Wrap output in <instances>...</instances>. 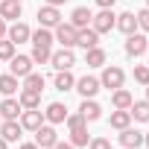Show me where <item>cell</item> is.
I'll use <instances>...</instances> for the list:
<instances>
[{"label":"cell","mask_w":149,"mask_h":149,"mask_svg":"<svg viewBox=\"0 0 149 149\" xmlns=\"http://www.w3.org/2000/svg\"><path fill=\"white\" fill-rule=\"evenodd\" d=\"M123 82H126V73H123L117 64H108V67L102 70V76H100V85H102V88H108V91L123 88Z\"/></svg>","instance_id":"1"},{"label":"cell","mask_w":149,"mask_h":149,"mask_svg":"<svg viewBox=\"0 0 149 149\" xmlns=\"http://www.w3.org/2000/svg\"><path fill=\"white\" fill-rule=\"evenodd\" d=\"M91 24H94V29L102 35V32H111V29H114V24H117V15H114L111 9H100V12L91 18Z\"/></svg>","instance_id":"2"},{"label":"cell","mask_w":149,"mask_h":149,"mask_svg":"<svg viewBox=\"0 0 149 149\" xmlns=\"http://www.w3.org/2000/svg\"><path fill=\"white\" fill-rule=\"evenodd\" d=\"M50 64H53L56 70H70L73 64H76V56H73L70 47H61V50H56V53L50 56Z\"/></svg>","instance_id":"3"},{"label":"cell","mask_w":149,"mask_h":149,"mask_svg":"<svg viewBox=\"0 0 149 149\" xmlns=\"http://www.w3.org/2000/svg\"><path fill=\"white\" fill-rule=\"evenodd\" d=\"M76 32H79V29L73 26V24H64V21H61V24L56 26V35H53V38H56L61 47H76Z\"/></svg>","instance_id":"4"},{"label":"cell","mask_w":149,"mask_h":149,"mask_svg":"<svg viewBox=\"0 0 149 149\" xmlns=\"http://www.w3.org/2000/svg\"><path fill=\"white\" fill-rule=\"evenodd\" d=\"M32 58L29 56H12L9 58V73H12V76H18V79H24L26 76V73H32Z\"/></svg>","instance_id":"5"},{"label":"cell","mask_w":149,"mask_h":149,"mask_svg":"<svg viewBox=\"0 0 149 149\" xmlns=\"http://www.w3.org/2000/svg\"><path fill=\"white\" fill-rule=\"evenodd\" d=\"M73 88L82 94V100H94V97H97V91H100L102 85H100V79H97V76H82V79H76V85H73Z\"/></svg>","instance_id":"6"},{"label":"cell","mask_w":149,"mask_h":149,"mask_svg":"<svg viewBox=\"0 0 149 149\" xmlns=\"http://www.w3.org/2000/svg\"><path fill=\"white\" fill-rule=\"evenodd\" d=\"M38 24L41 26H47V29H53V26H58L61 24V12H58V6H41L38 9Z\"/></svg>","instance_id":"7"},{"label":"cell","mask_w":149,"mask_h":149,"mask_svg":"<svg viewBox=\"0 0 149 149\" xmlns=\"http://www.w3.org/2000/svg\"><path fill=\"white\" fill-rule=\"evenodd\" d=\"M35 143H38V149H50V146H56V143H58V134H56V129L41 123V126L35 129Z\"/></svg>","instance_id":"8"},{"label":"cell","mask_w":149,"mask_h":149,"mask_svg":"<svg viewBox=\"0 0 149 149\" xmlns=\"http://www.w3.org/2000/svg\"><path fill=\"white\" fill-rule=\"evenodd\" d=\"M126 53H129L132 58L143 56V53H146V35H143V32H132V35H126Z\"/></svg>","instance_id":"9"},{"label":"cell","mask_w":149,"mask_h":149,"mask_svg":"<svg viewBox=\"0 0 149 149\" xmlns=\"http://www.w3.org/2000/svg\"><path fill=\"white\" fill-rule=\"evenodd\" d=\"M97 44H100V32H97L94 26H82V29L76 32V47L91 50V47H97Z\"/></svg>","instance_id":"10"},{"label":"cell","mask_w":149,"mask_h":149,"mask_svg":"<svg viewBox=\"0 0 149 149\" xmlns=\"http://www.w3.org/2000/svg\"><path fill=\"white\" fill-rule=\"evenodd\" d=\"M41 123H44V111H38V108H24V111H21V126H24V129L35 132Z\"/></svg>","instance_id":"11"},{"label":"cell","mask_w":149,"mask_h":149,"mask_svg":"<svg viewBox=\"0 0 149 149\" xmlns=\"http://www.w3.org/2000/svg\"><path fill=\"white\" fill-rule=\"evenodd\" d=\"M143 143V132H137V129H120V146L123 149H137Z\"/></svg>","instance_id":"12"},{"label":"cell","mask_w":149,"mask_h":149,"mask_svg":"<svg viewBox=\"0 0 149 149\" xmlns=\"http://www.w3.org/2000/svg\"><path fill=\"white\" fill-rule=\"evenodd\" d=\"M21 132H24L21 120H6L3 126H0V137H3L6 143H15V140H21Z\"/></svg>","instance_id":"13"},{"label":"cell","mask_w":149,"mask_h":149,"mask_svg":"<svg viewBox=\"0 0 149 149\" xmlns=\"http://www.w3.org/2000/svg\"><path fill=\"white\" fill-rule=\"evenodd\" d=\"M6 35H9V41L12 44H24V41H29V35H32V29L26 26V24H21V21H15L9 29H6Z\"/></svg>","instance_id":"14"},{"label":"cell","mask_w":149,"mask_h":149,"mask_svg":"<svg viewBox=\"0 0 149 149\" xmlns=\"http://www.w3.org/2000/svg\"><path fill=\"white\" fill-rule=\"evenodd\" d=\"M21 0H0V18L3 21H18L21 18Z\"/></svg>","instance_id":"15"},{"label":"cell","mask_w":149,"mask_h":149,"mask_svg":"<svg viewBox=\"0 0 149 149\" xmlns=\"http://www.w3.org/2000/svg\"><path fill=\"white\" fill-rule=\"evenodd\" d=\"M44 120H47L50 126L64 123V120H67V108H64L61 102H50V105H47V111H44Z\"/></svg>","instance_id":"16"},{"label":"cell","mask_w":149,"mask_h":149,"mask_svg":"<svg viewBox=\"0 0 149 149\" xmlns=\"http://www.w3.org/2000/svg\"><path fill=\"white\" fill-rule=\"evenodd\" d=\"M21 102L18 100H12V97H6L3 102H0V117H3V120H18L21 117Z\"/></svg>","instance_id":"17"},{"label":"cell","mask_w":149,"mask_h":149,"mask_svg":"<svg viewBox=\"0 0 149 149\" xmlns=\"http://www.w3.org/2000/svg\"><path fill=\"white\" fill-rule=\"evenodd\" d=\"M120 32H126V35H132V32H137V18H134V12H123V15H117V24H114Z\"/></svg>","instance_id":"18"},{"label":"cell","mask_w":149,"mask_h":149,"mask_svg":"<svg viewBox=\"0 0 149 149\" xmlns=\"http://www.w3.org/2000/svg\"><path fill=\"white\" fill-rule=\"evenodd\" d=\"M105 58H108V56H105V50H102L100 44L91 47V50H85V64H88V67H102Z\"/></svg>","instance_id":"19"},{"label":"cell","mask_w":149,"mask_h":149,"mask_svg":"<svg viewBox=\"0 0 149 149\" xmlns=\"http://www.w3.org/2000/svg\"><path fill=\"white\" fill-rule=\"evenodd\" d=\"M79 111H82V117H85L88 123H94V120H100V117H102V108H100V102H94V100H82Z\"/></svg>","instance_id":"20"},{"label":"cell","mask_w":149,"mask_h":149,"mask_svg":"<svg viewBox=\"0 0 149 149\" xmlns=\"http://www.w3.org/2000/svg\"><path fill=\"white\" fill-rule=\"evenodd\" d=\"M91 9H85V6H76V9H73V15H70V24L73 26H76V29H82V26H88L91 24Z\"/></svg>","instance_id":"21"},{"label":"cell","mask_w":149,"mask_h":149,"mask_svg":"<svg viewBox=\"0 0 149 149\" xmlns=\"http://www.w3.org/2000/svg\"><path fill=\"white\" fill-rule=\"evenodd\" d=\"M18 102H21V108H38V105H41V94H38V91H26V88H21Z\"/></svg>","instance_id":"22"},{"label":"cell","mask_w":149,"mask_h":149,"mask_svg":"<svg viewBox=\"0 0 149 149\" xmlns=\"http://www.w3.org/2000/svg\"><path fill=\"white\" fill-rule=\"evenodd\" d=\"M129 114L137 120V123H149V100H140V102H132Z\"/></svg>","instance_id":"23"},{"label":"cell","mask_w":149,"mask_h":149,"mask_svg":"<svg viewBox=\"0 0 149 149\" xmlns=\"http://www.w3.org/2000/svg\"><path fill=\"white\" fill-rule=\"evenodd\" d=\"M56 91H73V85H76V79H73V73L70 70H58L56 73Z\"/></svg>","instance_id":"24"},{"label":"cell","mask_w":149,"mask_h":149,"mask_svg":"<svg viewBox=\"0 0 149 149\" xmlns=\"http://www.w3.org/2000/svg\"><path fill=\"white\" fill-rule=\"evenodd\" d=\"M29 38H32V44H35V47H53V41H56V38H53V32H50L47 26L35 29V32H32Z\"/></svg>","instance_id":"25"},{"label":"cell","mask_w":149,"mask_h":149,"mask_svg":"<svg viewBox=\"0 0 149 149\" xmlns=\"http://www.w3.org/2000/svg\"><path fill=\"white\" fill-rule=\"evenodd\" d=\"M132 102H134V100H132V94H129L126 88H117V91L111 94V105H114V108H132Z\"/></svg>","instance_id":"26"},{"label":"cell","mask_w":149,"mask_h":149,"mask_svg":"<svg viewBox=\"0 0 149 149\" xmlns=\"http://www.w3.org/2000/svg\"><path fill=\"white\" fill-rule=\"evenodd\" d=\"M129 123H132L129 108H114V111H111V129H126Z\"/></svg>","instance_id":"27"},{"label":"cell","mask_w":149,"mask_h":149,"mask_svg":"<svg viewBox=\"0 0 149 149\" xmlns=\"http://www.w3.org/2000/svg\"><path fill=\"white\" fill-rule=\"evenodd\" d=\"M18 88H21V85H18V76H12V73L0 76V94H3V97H12Z\"/></svg>","instance_id":"28"},{"label":"cell","mask_w":149,"mask_h":149,"mask_svg":"<svg viewBox=\"0 0 149 149\" xmlns=\"http://www.w3.org/2000/svg\"><path fill=\"white\" fill-rule=\"evenodd\" d=\"M24 88H26V91H38V94H41V91H44V76H41V73H35V70H32V73H26V76H24Z\"/></svg>","instance_id":"29"},{"label":"cell","mask_w":149,"mask_h":149,"mask_svg":"<svg viewBox=\"0 0 149 149\" xmlns=\"http://www.w3.org/2000/svg\"><path fill=\"white\" fill-rule=\"evenodd\" d=\"M50 56H53L50 47H35V44H32V56H29V58H32L35 64H50Z\"/></svg>","instance_id":"30"},{"label":"cell","mask_w":149,"mask_h":149,"mask_svg":"<svg viewBox=\"0 0 149 149\" xmlns=\"http://www.w3.org/2000/svg\"><path fill=\"white\" fill-rule=\"evenodd\" d=\"M67 129H70V132H76V129H88V120L82 117V111L67 114Z\"/></svg>","instance_id":"31"},{"label":"cell","mask_w":149,"mask_h":149,"mask_svg":"<svg viewBox=\"0 0 149 149\" xmlns=\"http://www.w3.org/2000/svg\"><path fill=\"white\" fill-rule=\"evenodd\" d=\"M12 56H15V44H12L9 38H6V41L0 38V61H9Z\"/></svg>","instance_id":"32"},{"label":"cell","mask_w":149,"mask_h":149,"mask_svg":"<svg viewBox=\"0 0 149 149\" xmlns=\"http://www.w3.org/2000/svg\"><path fill=\"white\" fill-rule=\"evenodd\" d=\"M70 143H73V146H88V129L70 132Z\"/></svg>","instance_id":"33"},{"label":"cell","mask_w":149,"mask_h":149,"mask_svg":"<svg viewBox=\"0 0 149 149\" xmlns=\"http://www.w3.org/2000/svg\"><path fill=\"white\" fill-rule=\"evenodd\" d=\"M134 82L149 85V67H146V64H137V67H134Z\"/></svg>","instance_id":"34"},{"label":"cell","mask_w":149,"mask_h":149,"mask_svg":"<svg viewBox=\"0 0 149 149\" xmlns=\"http://www.w3.org/2000/svg\"><path fill=\"white\" fill-rule=\"evenodd\" d=\"M137 29H143V32H149V9H140L137 15Z\"/></svg>","instance_id":"35"},{"label":"cell","mask_w":149,"mask_h":149,"mask_svg":"<svg viewBox=\"0 0 149 149\" xmlns=\"http://www.w3.org/2000/svg\"><path fill=\"white\" fill-rule=\"evenodd\" d=\"M88 146H91V149H111V143H108L105 137H94V140H91Z\"/></svg>","instance_id":"36"},{"label":"cell","mask_w":149,"mask_h":149,"mask_svg":"<svg viewBox=\"0 0 149 149\" xmlns=\"http://www.w3.org/2000/svg\"><path fill=\"white\" fill-rule=\"evenodd\" d=\"M114 3H117V0H97V6H100V9H111Z\"/></svg>","instance_id":"37"},{"label":"cell","mask_w":149,"mask_h":149,"mask_svg":"<svg viewBox=\"0 0 149 149\" xmlns=\"http://www.w3.org/2000/svg\"><path fill=\"white\" fill-rule=\"evenodd\" d=\"M6 29H9V26H6V21H3V18H0V38H3V35H6Z\"/></svg>","instance_id":"38"},{"label":"cell","mask_w":149,"mask_h":149,"mask_svg":"<svg viewBox=\"0 0 149 149\" xmlns=\"http://www.w3.org/2000/svg\"><path fill=\"white\" fill-rule=\"evenodd\" d=\"M56 149H76L73 143H56Z\"/></svg>","instance_id":"39"},{"label":"cell","mask_w":149,"mask_h":149,"mask_svg":"<svg viewBox=\"0 0 149 149\" xmlns=\"http://www.w3.org/2000/svg\"><path fill=\"white\" fill-rule=\"evenodd\" d=\"M18 149H38V143H21Z\"/></svg>","instance_id":"40"},{"label":"cell","mask_w":149,"mask_h":149,"mask_svg":"<svg viewBox=\"0 0 149 149\" xmlns=\"http://www.w3.org/2000/svg\"><path fill=\"white\" fill-rule=\"evenodd\" d=\"M44 3H47V6H61L64 0H44Z\"/></svg>","instance_id":"41"},{"label":"cell","mask_w":149,"mask_h":149,"mask_svg":"<svg viewBox=\"0 0 149 149\" xmlns=\"http://www.w3.org/2000/svg\"><path fill=\"white\" fill-rule=\"evenodd\" d=\"M143 143H146V146H149V132H146V134H143Z\"/></svg>","instance_id":"42"},{"label":"cell","mask_w":149,"mask_h":149,"mask_svg":"<svg viewBox=\"0 0 149 149\" xmlns=\"http://www.w3.org/2000/svg\"><path fill=\"white\" fill-rule=\"evenodd\" d=\"M0 149H6V140H3V137H0Z\"/></svg>","instance_id":"43"},{"label":"cell","mask_w":149,"mask_h":149,"mask_svg":"<svg viewBox=\"0 0 149 149\" xmlns=\"http://www.w3.org/2000/svg\"><path fill=\"white\" fill-rule=\"evenodd\" d=\"M146 100H149V85H146Z\"/></svg>","instance_id":"44"},{"label":"cell","mask_w":149,"mask_h":149,"mask_svg":"<svg viewBox=\"0 0 149 149\" xmlns=\"http://www.w3.org/2000/svg\"><path fill=\"white\" fill-rule=\"evenodd\" d=\"M146 50H149V38H146Z\"/></svg>","instance_id":"45"},{"label":"cell","mask_w":149,"mask_h":149,"mask_svg":"<svg viewBox=\"0 0 149 149\" xmlns=\"http://www.w3.org/2000/svg\"><path fill=\"white\" fill-rule=\"evenodd\" d=\"M146 3H149V0H146ZM146 9H149V6H146Z\"/></svg>","instance_id":"46"},{"label":"cell","mask_w":149,"mask_h":149,"mask_svg":"<svg viewBox=\"0 0 149 149\" xmlns=\"http://www.w3.org/2000/svg\"><path fill=\"white\" fill-rule=\"evenodd\" d=\"M50 149H56V146H50Z\"/></svg>","instance_id":"47"}]
</instances>
